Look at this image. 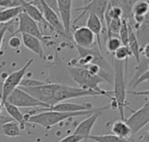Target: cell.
Returning <instances> with one entry per match:
<instances>
[{"label": "cell", "instance_id": "4fadbf2b", "mask_svg": "<svg viewBox=\"0 0 149 142\" xmlns=\"http://www.w3.org/2000/svg\"><path fill=\"white\" fill-rule=\"evenodd\" d=\"M107 108H108V106L102 107L99 111L88 115V117L86 119H85L83 121H81L77 126L76 129L73 132V134H76V135L82 137L84 139V141H87L88 137L90 136L91 131H92L93 126L95 125L97 120L102 115L103 111L106 110Z\"/></svg>", "mask_w": 149, "mask_h": 142}, {"label": "cell", "instance_id": "7c38bea8", "mask_svg": "<svg viewBox=\"0 0 149 142\" xmlns=\"http://www.w3.org/2000/svg\"><path fill=\"white\" fill-rule=\"evenodd\" d=\"M40 3H41V13H42L45 22L50 26V28L53 31H55L57 34H58L59 36L69 38L65 33V29L62 25L61 20L58 16V14H57L52 9H51L47 5L45 1L40 0Z\"/></svg>", "mask_w": 149, "mask_h": 142}, {"label": "cell", "instance_id": "603a6c76", "mask_svg": "<svg viewBox=\"0 0 149 142\" xmlns=\"http://www.w3.org/2000/svg\"><path fill=\"white\" fill-rule=\"evenodd\" d=\"M148 71H149V59L144 56H141L140 62L137 63V67L135 68L134 75L132 77L131 81L129 82L128 86H133L134 83L139 79V77H141Z\"/></svg>", "mask_w": 149, "mask_h": 142}, {"label": "cell", "instance_id": "52a82bcc", "mask_svg": "<svg viewBox=\"0 0 149 142\" xmlns=\"http://www.w3.org/2000/svg\"><path fill=\"white\" fill-rule=\"evenodd\" d=\"M17 17H18V27L10 35V36H16L17 34L21 33V34H27V35L35 36L36 38L44 42H46L47 39H50L49 36H44V34L41 32L38 27V24L35 21H33L25 12L22 11L17 16Z\"/></svg>", "mask_w": 149, "mask_h": 142}, {"label": "cell", "instance_id": "74e56055", "mask_svg": "<svg viewBox=\"0 0 149 142\" xmlns=\"http://www.w3.org/2000/svg\"><path fill=\"white\" fill-rule=\"evenodd\" d=\"M148 140V133H145V134L142 136V139L140 140V142H149Z\"/></svg>", "mask_w": 149, "mask_h": 142}, {"label": "cell", "instance_id": "ffe728a7", "mask_svg": "<svg viewBox=\"0 0 149 142\" xmlns=\"http://www.w3.org/2000/svg\"><path fill=\"white\" fill-rule=\"evenodd\" d=\"M127 47L129 48L132 56H134L137 62V63L140 62L141 58V49L140 45L138 43V41L136 39L134 29L128 24V42H127Z\"/></svg>", "mask_w": 149, "mask_h": 142}, {"label": "cell", "instance_id": "4dcf8cb0", "mask_svg": "<svg viewBox=\"0 0 149 142\" xmlns=\"http://www.w3.org/2000/svg\"><path fill=\"white\" fill-rule=\"evenodd\" d=\"M24 1L22 0H0V8L3 10L20 7L23 5Z\"/></svg>", "mask_w": 149, "mask_h": 142}, {"label": "cell", "instance_id": "8d00e7d4", "mask_svg": "<svg viewBox=\"0 0 149 142\" xmlns=\"http://www.w3.org/2000/svg\"><path fill=\"white\" fill-rule=\"evenodd\" d=\"M141 52H142V56H144V57L149 59V44L146 45V46L141 49Z\"/></svg>", "mask_w": 149, "mask_h": 142}, {"label": "cell", "instance_id": "9c48e42d", "mask_svg": "<svg viewBox=\"0 0 149 142\" xmlns=\"http://www.w3.org/2000/svg\"><path fill=\"white\" fill-rule=\"evenodd\" d=\"M131 131V135L136 134L149 122V103L146 102L140 109L134 111L132 115L124 121Z\"/></svg>", "mask_w": 149, "mask_h": 142}, {"label": "cell", "instance_id": "9a60e30c", "mask_svg": "<svg viewBox=\"0 0 149 142\" xmlns=\"http://www.w3.org/2000/svg\"><path fill=\"white\" fill-rule=\"evenodd\" d=\"M75 45L83 49H91L95 46V36L86 26L76 29L72 34Z\"/></svg>", "mask_w": 149, "mask_h": 142}, {"label": "cell", "instance_id": "8992f818", "mask_svg": "<svg viewBox=\"0 0 149 142\" xmlns=\"http://www.w3.org/2000/svg\"><path fill=\"white\" fill-rule=\"evenodd\" d=\"M33 61V59H29L21 69L10 73L5 78L2 86V89L0 90V102H2V104L6 101L7 97L13 92V90L18 88L21 81L24 79L28 68L32 64Z\"/></svg>", "mask_w": 149, "mask_h": 142}, {"label": "cell", "instance_id": "44dd1931", "mask_svg": "<svg viewBox=\"0 0 149 142\" xmlns=\"http://www.w3.org/2000/svg\"><path fill=\"white\" fill-rule=\"evenodd\" d=\"M3 108L6 111V114L16 122H17L20 125L21 129L24 128V124L26 123L24 121V115L20 112V110L18 109V108L8 103V102H3Z\"/></svg>", "mask_w": 149, "mask_h": 142}, {"label": "cell", "instance_id": "484cf974", "mask_svg": "<svg viewBox=\"0 0 149 142\" xmlns=\"http://www.w3.org/2000/svg\"><path fill=\"white\" fill-rule=\"evenodd\" d=\"M113 58L122 62L123 60H125V75H127V63H128V58L130 56H132V53L129 49V48L127 46H121L114 53H113Z\"/></svg>", "mask_w": 149, "mask_h": 142}, {"label": "cell", "instance_id": "f1b7e54d", "mask_svg": "<svg viewBox=\"0 0 149 142\" xmlns=\"http://www.w3.org/2000/svg\"><path fill=\"white\" fill-rule=\"evenodd\" d=\"M107 45V49L110 53H114L120 47L122 46V43L119 38V36H112L107 38V42L106 43Z\"/></svg>", "mask_w": 149, "mask_h": 142}, {"label": "cell", "instance_id": "5bb4252c", "mask_svg": "<svg viewBox=\"0 0 149 142\" xmlns=\"http://www.w3.org/2000/svg\"><path fill=\"white\" fill-rule=\"evenodd\" d=\"M58 13H59L60 20L65 29V35L70 38L71 27H72V1L70 0H58Z\"/></svg>", "mask_w": 149, "mask_h": 142}, {"label": "cell", "instance_id": "7402d4cb", "mask_svg": "<svg viewBox=\"0 0 149 142\" xmlns=\"http://www.w3.org/2000/svg\"><path fill=\"white\" fill-rule=\"evenodd\" d=\"M1 134L8 137H18L22 135L20 125L11 120L1 125Z\"/></svg>", "mask_w": 149, "mask_h": 142}, {"label": "cell", "instance_id": "e0dca14e", "mask_svg": "<svg viewBox=\"0 0 149 142\" xmlns=\"http://www.w3.org/2000/svg\"><path fill=\"white\" fill-rule=\"evenodd\" d=\"M135 36L140 45V49H142L146 45L149 44V17L146 16L145 20L140 25L134 27Z\"/></svg>", "mask_w": 149, "mask_h": 142}, {"label": "cell", "instance_id": "ba28073f", "mask_svg": "<svg viewBox=\"0 0 149 142\" xmlns=\"http://www.w3.org/2000/svg\"><path fill=\"white\" fill-rule=\"evenodd\" d=\"M5 102L15 106V107H17V108H49V107L47 105L38 102V100H36L35 98H33L32 96H31L30 95H28L27 93H25L24 91L21 90L18 88H17L16 89L13 90V92L7 97Z\"/></svg>", "mask_w": 149, "mask_h": 142}, {"label": "cell", "instance_id": "d6a6232c", "mask_svg": "<svg viewBox=\"0 0 149 142\" xmlns=\"http://www.w3.org/2000/svg\"><path fill=\"white\" fill-rule=\"evenodd\" d=\"M8 45L10 49H18L21 45H22V40L18 37V36H12L9 38V41H8Z\"/></svg>", "mask_w": 149, "mask_h": 142}, {"label": "cell", "instance_id": "5b68a950", "mask_svg": "<svg viewBox=\"0 0 149 142\" xmlns=\"http://www.w3.org/2000/svg\"><path fill=\"white\" fill-rule=\"evenodd\" d=\"M98 95H102L93 90H85L74 86L53 83V90L52 95V107L58 103L64 102L71 99L86 97V96H98Z\"/></svg>", "mask_w": 149, "mask_h": 142}, {"label": "cell", "instance_id": "836d02e7", "mask_svg": "<svg viewBox=\"0 0 149 142\" xmlns=\"http://www.w3.org/2000/svg\"><path fill=\"white\" fill-rule=\"evenodd\" d=\"M84 141V139L79 135H76V134H70L63 139H61L60 141H58V142H80Z\"/></svg>", "mask_w": 149, "mask_h": 142}, {"label": "cell", "instance_id": "83f0119b", "mask_svg": "<svg viewBox=\"0 0 149 142\" xmlns=\"http://www.w3.org/2000/svg\"><path fill=\"white\" fill-rule=\"evenodd\" d=\"M88 139L95 142H134L132 140L118 137L114 134H104V135H90Z\"/></svg>", "mask_w": 149, "mask_h": 142}, {"label": "cell", "instance_id": "d590c367", "mask_svg": "<svg viewBox=\"0 0 149 142\" xmlns=\"http://www.w3.org/2000/svg\"><path fill=\"white\" fill-rule=\"evenodd\" d=\"M148 72L149 71L146 72L144 75H142L141 77H139V79H138V80L134 83V85H133V86H134V88H136V87H137L139 84H141V82H148Z\"/></svg>", "mask_w": 149, "mask_h": 142}, {"label": "cell", "instance_id": "ac0fdd59", "mask_svg": "<svg viewBox=\"0 0 149 142\" xmlns=\"http://www.w3.org/2000/svg\"><path fill=\"white\" fill-rule=\"evenodd\" d=\"M21 36H22V43H24V45L28 49L38 55L41 59H43L45 54H44V49L42 47L41 41L36 38L35 36L27 34H21Z\"/></svg>", "mask_w": 149, "mask_h": 142}, {"label": "cell", "instance_id": "8fae6325", "mask_svg": "<svg viewBox=\"0 0 149 142\" xmlns=\"http://www.w3.org/2000/svg\"><path fill=\"white\" fill-rule=\"evenodd\" d=\"M46 83H58L68 86H73L74 83L67 71V68L59 60L53 62L50 68V75L45 81Z\"/></svg>", "mask_w": 149, "mask_h": 142}, {"label": "cell", "instance_id": "d6986e66", "mask_svg": "<svg viewBox=\"0 0 149 142\" xmlns=\"http://www.w3.org/2000/svg\"><path fill=\"white\" fill-rule=\"evenodd\" d=\"M22 8H23V11L25 12L37 23H40L41 25L48 26L50 28V26L45 22V20L42 13H41V11L37 7H35L34 5H32L30 3V1H24L23 5H22Z\"/></svg>", "mask_w": 149, "mask_h": 142}, {"label": "cell", "instance_id": "30bf717a", "mask_svg": "<svg viewBox=\"0 0 149 142\" xmlns=\"http://www.w3.org/2000/svg\"><path fill=\"white\" fill-rule=\"evenodd\" d=\"M85 3L84 6L82 7H79L76 8L74 10H72V11H82L81 14L74 20V23H76L81 17H83L86 14L88 13H93L94 15H96L98 16V18L100 20L102 26H103V29L106 32V26H105V22H104V16H105V12L107 10V7L108 5L109 1H87L88 3H86L85 1H83Z\"/></svg>", "mask_w": 149, "mask_h": 142}, {"label": "cell", "instance_id": "6da1fadb", "mask_svg": "<svg viewBox=\"0 0 149 142\" xmlns=\"http://www.w3.org/2000/svg\"><path fill=\"white\" fill-rule=\"evenodd\" d=\"M67 71L72 80V82L77 84L81 89L85 90H93L101 94L103 96H107L113 102V97L112 96L113 91H107L100 88L99 84L103 82L104 81L98 75L92 74L85 68L74 67V66H66Z\"/></svg>", "mask_w": 149, "mask_h": 142}, {"label": "cell", "instance_id": "2e32d148", "mask_svg": "<svg viewBox=\"0 0 149 142\" xmlns=\"http://www.w3.org/2000/svg\"><path fill=\"white\" fill-rule=\"evenodd\" d=\"M87 15H88V16H87L86 27L88 28L93 32V34L94 35V36L97 40L99 49L102 52L101 41H100V34H101V31L103 29L102 23H101L100 20L98 18V16L96 15H94L93 13H88Z\"/></svg>", "mask_w": 149, "mask_h": 142}, {"label": "cell", "instance_id": "d4e9b609", "mask_svg": "<svg viewBox=\"0 0 149 142\" xmlns=\"http://www.w3.org/2000/svg\"><path fill=\"white\" fill-rule=\"evenodd\" d=\"M112 132L114 135L128 139L131 136V131L128 126L125 123L124 121H117L112 126Z\"/></svg>", "mask_w": 149, "mask_h": 142}, {"label": "cell", "instance_id": "277c9868", "mask_svg": "<svg viewBox=\"0 0 149 142\" xmlns=\"http://www.w3.org/2000/svg\"><path fill=\"white\" fill-rule=\"evenodd\" d=\"M76 49L79 53V58L71 60V62H69V66L85 68L87 65L94 64L99 66L104 71L112 73L110 66L108 65L107 62L102 55V52L99 49L98 47L94 46L91 49H83L76 46Z\"/></svg>", "mask_w": 149, "mask_h": 142}, {"label": "cell", "instance_id": "f546056e", "mask_svg": "<svg viewBox=\"0 0 149 142\" xmlns=\"http://www.w3.org/2000/svg\"><path fill=\"white\" fill-rule=\"evenodd\" d=\"M119 38L123 46H127L128 42V23L126 20H121V25L119 31Z\"/></svg>", "mask_w": 149, "mask_h": 142}, {"label": "cell", "instance_id": "f35d334b", "mask_svg": "<svg viewBox=\"0 0 149 142\" xmlns=\"http://www.w3.org/2000/svg\"><path fill=\"white\" fill-rule=\"evenodd\" d=\"M3 106L2 102H0V115H1V114H2V112H3Z\"/></svg>", "mask_w": 149, "mask_h": 142}, {"label": "cell", "instance_id": "7a4b0ae2", "mask_svg": "<svg viewBox=\"0 0 149 142\" xmlns=\"http://www.w3.org/2000/svg\"><path fill=\"white\" fill-rule=\"evenodd\" d=\"M113 82L114 89L113 90V97L116 103L117 109L120 111L121 121H125V108L127 106V90H126V75L123 69L122 62L118 61L113 57Z\"/></svg>", "mask_w": 149, "mask_h": 142}, {"label": "cell", "instance_id": "e575fe53", "mask_svg": "<svg viewBox=\"0 0 149 142\" xmlns=\"http://www.w3.org/2000/svg\"><path fill=\"white\" fill-rule=\"evenodd\" d=\"M10 24H11V23H4L0 28V49H1V47H2V43H3V40L4 36H5V33L8 30V29L10 28Z\"/></svg>", "mask_w": 149, "mask_h": 142}, {"label": "cell", "instance_id": "cb8c5ba5", "mask_svg": "<svg viewBox=\"0 0 149 142\" xmlns=\"http://www.w3.org/2000/svg\"><path fill=\"white\" fill-rule=\"evenodd\" d=\"M22 11H23L22 6L1 10H0V24H4V23L11 22L15 17H17V16Z\"/></svg>", "mask_w": 149, "mask_h": 142}, {"label": "cell", "instance_id": "3957f363", "mask_svg": "<svg viewBox=\"0 0 149 142\" xmlns=\"http://www.w3.org/2000/svg\"><path fill=\"white\" fill-rule=\"evenodd\" d=\"M101 108L87 110V111H81V112H74V113H61V112H53V111H45L41 112L39 114L31 115L27 118L26 122L38 124L44 128H52L65 120L76 117V116H81V115H90L97 111H99Z\"/></svg>", "mask_w": 149, "mask_h": 142}, {"label": "cell", "instance_id": "1f68e13d", "mask_svg": "<svg viewBox=\"0 0 149 142\" xmlns=\"http://www.w3.org/2000/svg\"><path fill=\"white\" fill-rule=\"evenodd\" d=\"M45 83V82L42 81H38L34 79H23L18 86V88H33V87H38L40 85H43Z\"/></svg>", "mask_w": 149, "mask_h": 142}, {"label": "cell", "instance_id": "4316f807", "mask_svg": "<svg viewBox=\"0 0 149 142\" xmlns=\"http://www.w3.org/2000/svg\"><path fill=\"white\" fill-rule=\"evenodd\" d=\"M149 9L148 1H135L132 7V15L134 16H145Z\"/></svg>", "mask_w": 149, "mask_h": 142}]
</instances>
